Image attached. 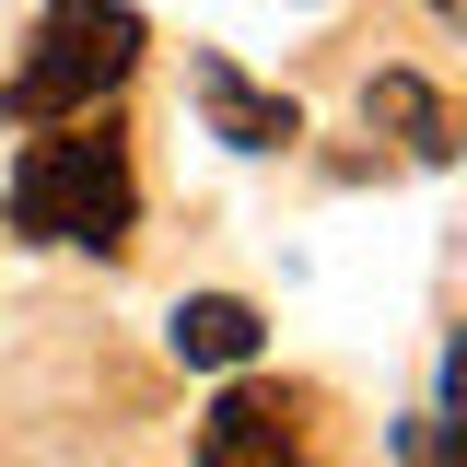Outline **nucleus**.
Returning <instances> with one entry per match:
<instances>
[{
	"label": "nucleus",
	"mask_w": 467,
	"mask_h": 467,
	"mask_svg": "<svg viewBox=\"0 0 467 467\" xmlns=\"http://www.w3.org/2000/svg\"><path fill=\"white\" fill-rule=\"evenodd\" d=\"M129 223H140L129 140H106V129H47V140H24V164H12V234H24V245H94V257H117Z\"/></svg>",
	"instance_id": "f257e3e1"
},
{
	"label": "nucleus",
	"mask_w": 467,
	"mask_h": 467,
	"mask_svg": "<svg viewBox=\"0 0 467 467\" xmlns=\"http://www.w3.org/2000/svg\"><path fill=\"white\" fill-rule=\"evenodd\" d=\"M129 70H140V12L129 0H47L36 12V47L12 70V117H82Z\"/></svg>",
	"instance_id": "f03ea898"
},
{
	"label": "nucleus",
	"mask_w": 467,
	"mask_h": 467,
	"mask_svg": "<svg viewBox=\"0 0 467 467\" xmlns=\"http://www.w3.org/2000/svg\"><path fill=\"white\" fill-rule=\"evenodd\" d=\"M187 94H199V117H211V140H223V152H292V140H304L292 94H257V82H245L223 47L187 58Z\"/></svg>",
	"instance_id": "7ed1b4c3"
},
{
	"label": "nucleus",
	"mask_w": 467,
	"mask_h": 467,
	"mask_svg": "<svg viewBox=\"0 0 467 467\" xmlns=\"http://www.w3.org/2000/svg\"><path fill=\"white\" fill-rule=\"evenodd\" d=\"M199 467H316V444H304L292 398H269V386H234V398L199 420Z\"/></svg>",
	"instance_id": "20e7f679"
},
{
	"label": "nucleus",
	"mask_w": 467,
	"mask_h": 467,
	"mask_svg": "<svg viewBox=\"0 0 467 467\" xmlns=\"http://www.w3.org/2000/svg\"><path fill=\"white\" fill-rule=\"evenodd\" d=\"M164 339H175V362H199V374H245L269 327H257L245 292H187V304L164 316Z\"/></svg>",
	"instance_id": "39448f33"
},
{
	"label": "nucleus",
	"mask_w": 467,
	"mask_h": 467,
	"mask_svg": "<svg viewBox=\"0 0 467 467\" xmlns=\"http://www.w3.org/2000/svg\"><path fill=\"white\" fill-rule=\"evenodd\" d=\"M362 117H386V129H398L420 164H456V117H444V94H432V82H409V70H374Z\"/></svg>",
	"instance_id": "423d86ee"
}]
</instances>
